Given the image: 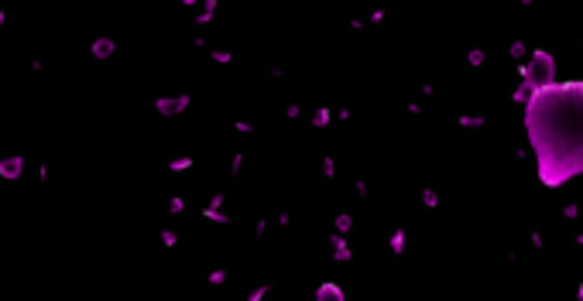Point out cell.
I'll return each mask as SVG.
<instances>
[{
	"label": "cell",
	"instance_id": "obj_1",
	"mask_svg": "<svg viewBox=\"0 0 583 301\" xmlns=\"http://www.w3.org/2000/svg\"><path fill=\"white\" fill-rule=\"evenodd\" d=\"M4 172L11 175V172H21V161H7V165H4Z\"/></svg>",
	"mask_w": 583,
	"mask_h": 301
}]
</instances>
